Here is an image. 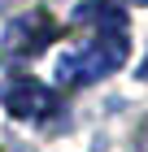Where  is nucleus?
Instances as JSON below:
<instances>
[{
	"label": "nucleus",
	"instance_id": "1",
	"mask_svg": "<svg viewBox=\"0 0 148 152\" xmlns=\"http://www.w3.org/2000/svg\"><path fill=\"white\" fill-rule=\"evenodd\" d=\"M96 18V35L83 48L66 52L57 61V83L61 87H87V83H100L126 61V18L113 9V0H100V4H87L79 9V22Z\"/></svg>",
	"mask_w": 148,
	"mask_h": 152
},
{
	"label": "nucleus",
	"instance_id": "4",
	"mask_svg": "<svg viewBox=\"0 0 148 152\" xmlns=\"http://www.w3.org/2000/svg\"><path fill=\"white\" fill-rule=\"evenodd\" d=\"M139 78H144V83H148V61H144V65H139Z\"/></svg>",
	"mask_w": 148,
	"mask_h": 152
},
{
	"label": "nucleus",
	"instance_id": "2",
	"mask_svg": "<svg viewBox=\"0 0 148 152\" xmlns=\"http://www.w3.org/2000/svg\"><path fill=\"white\" fill-rule=\"evenodd\" d=\"M57 35H61V26H57V18L48 9H26V13H18V18L4 26V35H0V57H4V65H22V61L39 57Z\"/></svg>",
	"mask_w": 148,
	"mask_h": 152
},
{
	"label": "nucleus",
	"instance_id": "5",
	"mask_svg": "<svg viewBox=\"0 0 148 152\" xmlns=\"http://www.w3.org/2000/svg\"><path fill=\"white\" fill-rule=\"evenodd\" d=\"M131 4H148V0H131Z\"/></svg>",
	"mask_w": 148,
	"mask_h": 152
},
{
	"label": "nucleus",
	"instance_id": "3",
	"mask_svg": "<svg viewBox=\"0 0 148 152\" xmlns=\"http://www.w3.org/2000/svg\"><path fill=\"white\" fill-rule=\"evenodd\" d=\"M4 109L13 117H22V122H44V117L57 113V96L39 78H13L4 87Z\"/></svg>",
	"mask_w": 148,
	"mask_h": 152
}]
</instances>
